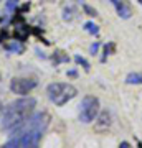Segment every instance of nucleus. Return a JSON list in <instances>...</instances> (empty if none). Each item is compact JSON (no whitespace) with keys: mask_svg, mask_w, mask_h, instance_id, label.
Instances as JSON below:
<instances>
[{"mask_svg":"<svg viewBox=\"0 0 142 148\" xmlns=\"http://www.w3.org/2000/svg\"><path fill=\"white\" fill-rule=\"evenodd\" d=\"M119 147H121V148H129V147H131V145H129V143H127V142H122L121 145H119Z\"/></svg>","mask_w":142,"mask_h":148,"instance_id":"obj_17","label":"nucleus"},{"mask_svg":"<svg viewBox=\"0 0 142 148\" xmlns=\"http://www.w3.org/2000/svg\"><path fill=\"white\" fill-rule=\"evenodd\" d=\"M15 2H18V0H15Z\"/></svg>","mask_w":142,"mask_h":148,"instance_id":"obj_21","label":"nucleus"},{"mask_svg":"<svg viewBox=\"0 0 142 148\" xmlns=\"http://www.w3.org/2000/svg\"><path fill=\"white\" fill-rule=\"evenodd\" d=\"M74 61H76L78 64H81V66L84 68V71H89V69H91L89 63H88V61H86L84 58H81V56H74Z\"/></svg>","mask_w":142,"mask_h":148,"instance_id":"obj_12","label":"nucleus"},{"mask_svg":"<svg viewBox=\"0 0 142 148\" xmlns=\"http://www.w3.org/2000/svg\"><path fill=\"white\" fill-rule=\"evenodd\" d=\"M73 13H74L73 8H71V7H66V8L63 10V20H64V21H71V20L74 18Z\"/></svg>","mask_w":142,"mask_h":148,"instance_id":"obj_11","label":"nucleus"},{"mask_svg":"<svg viewBox=\"0 0 142 148\" xmlns=\"http://www.w3.org/2000/svg\"><path fill=\"white\" fill-rule=\"evenodd\" d=\"M74 2H76V3H81V5L84 3V0H74Z\"/></svg>","mask_w":142,"mask_h":148,"instance_id":"obj_19","label":"nucleus"},{"mask_svg":"<svg viewBox=\"0 0 142 148\" xmlns=\"http://www.w3.org/2000/svg\"><path fill=\"white\" fill-rule=\"evenodd\" d=\"M5 49L7 51H12V53H21L23 51V46L18 45L17 41H12L10 45H5Z\"/></svg>","mask_w":142,"mask_h":148,"instance_id":"obj_10","label":"nucleus"},{"mask_svg":"<svg viewBox=\"0 0 142 148\" xmlns=\"http://www.w3.org/2000/svg\"><path fill=\"white\" fill-rule=\"evenodd\" d=\"M13 33H15V38L18 40V41H23V40H26V36H28V27L25 25V21H23V18H18V21H15V30H13Z\"/></svg>","mask_w":142,"mask_h":148,"instance_id":"obj_7","label":"nucleus"},{"mask_svg":"<svg viewBox=\"0 0 142 148\" xmlns=\"http://www.w3.org/2000/svg\"><path fill=\"white\" fill-rule=\"evenodd\" d=\"M0 21H2V18H0Z\"/></svg>","mask_w":142,"mask_h":148,"instance_id":"obj_22","label":"nucleus"},{"mask_svg":"<svg viewBox=\"0 0 142 148\" xmlns=\"http://www.w3.org/2000/svg\"><path fill=\"white\" fill-rule=\"evenodd\" d=\"M139 3H141V5H142V0H139Z\"/></svg>","mask_w":142,"mask_h":148,"instance_id":"obj_20","label":"nucleus"},{"mask_svg":"<svg viewBox=\"0 0 142 148\" xmlns=\"http://www.w3.org/2000/svg\"><path fill=\"white\" fill-rule=\"evenodd\" d=\"M35 107H37V99L33 97H21V99L10 102L3 109L2 128L7 132H13L17 128H20L33 114Z\"/></svg>","mask_w":142,"mask_h":148,"instance_id":"obj_1","label":"nucleus"},{"mask_svg":"<svg viewBox=\"0 0 142 148\" xmlns=\"http://www.w3.org/2000/svg\"><path fill=\"white\" fill-rule=\"evenodd\" d=\"M99 114V99L94 95H86L79 104V120L83 123H91Z\"/></svg>","mask_w":142,"mask_h":148,"instance_id":"obj_3","label":"nucleus"},{"mask_svg":"<svg viewBox=\"0 0 142 148\" xmlns=\"http://www.w3.org/2000/svg\"><path fill=\"white\" fill-rule=\"evenodd\" d=\"M112 49H114V43H109V45H106V46H104V56H103V59H101L103 63H104L106 58L111 54V51H112Z\"/></svg>","mask_w":142,"mask_h":148,"instance_id":"obj_14","label":"nucleus"},{"mask_svg":"<svg viewBox=\"0 0 142 148\" xmlns=\"http://www.w3.org/2000/svg\"><path fill=\"white\" fill-rule=\"evenodd\" d=\"M98 120H96V130L98 132H104V130H107V128L111 127V114L107 110H103L101 114H98V117H96Z\"/></svg>","mask_w":142,"mask_h":148,"instance_id":"obj_6","label":"nucleus"},{"mask_svg":"<svg viewBox=\"0 0 142 148\" xmlns=\"http://www.w3.org/2000/svg\"><path fill=\"white\" fill-rule=\"evenodd\" d=\"M126 84H142V73H129L126 76Z\"/></svg>","mask_w":142,"mask_h":148,"instance_id":"obj_8","label":"nucleus"},{"mask_svg":"<svg viewBox=\"0 0 142 148\" xmlns=\"http://www.w3.org/2000/svg\"><path fill=\"white\" fill-rule=\"evenodd\" d=\"M3 109H5V107L2 106V101H0V115H2V114H3Z\"/></svg>","mask_w":142,"mask_h":148,"instance_id":"obj_18","label":"nucleus"},{"mask_svg":"<svg viewBox=\"0 0 142 148\" xmlns=\"http://www.w3.org/2000/svg\"><path fill=\"white\" fill-rule=\"evenodd\" d=\"M99 46H101V45L98 41L93 43V45H91V48H89V53L91 54H96V53H98V49H99Z\"/></svg>","mask_w":142,"mask_h":148,"instance_id":"obj_16","label":"nucleus"},{"mask_svg":"<svg viewBox=\"0 0 142 148\" xmlns=\"http://www.w3.org/2000/svg\"><path fill=\"white\" fill-rule=\"evenodd\" d=\"M111 3L114 5L116 13L119 15V18H122V20H129V18H131L132 10H131V7L127 5L124 0H111Z\"/></svg>","mask_w":142,"mask_h":148,"instance_id":"obj_5","label":"nucleus"},{"mask_svg":"<svg viewBox=\"0 0 142 148\" xmlns=\"http://www.w3.org/2000/svg\"><path fill=\"white\" fill-rule=\"evenodd\" d=\"M84 30L89 33V35H98V33H99V27L94 25L93 21H86V23H84Z\"/></svg>","mask_w":142,"mask_h":148,"instance_id":"obj_9","label":"nucleus"},{"mask_svg":"<svg viewBox=\"0 0 142 148\" xmlns=\"http://www.w3.org/2000/svg\"><path fill=\"white\" fill-rule=\"evenodd\" d=\"M46 94H48V99L55 106L61 107L66 102L71 101L73 97H76L78 89L73 84H68V82H53L46 87Z\"/></svg>","mask_w":142,"mask_h":148,"instance_id":"obj_2","label":"nucleus"},{"mask_svg":"<svg viewBox=\"0 0 142 148\" xmlns=\"http://www.w3.org/2000/svg\"><path fill=\"white\" fill-rule=\"evenodd\" d=\"M37 81L32 77H13L10 82V90L13 94L18 95H26L30 90H33L37 87Z\"/></svg>","mask_w":142,"mask_h":148,"instance_id":"obj_4","label":"nucleus"},{"mask_svg":"<svg viewBox=\"0 0 142 148\" xmlns=\"http://www.w3.org/2000/svg\"><path fill=\"white\" fill-rule=\"evenodd\" d=\"M63 61H69L68 56H63V53H56V59L53 58V63L58 64V63H63Z\"/></svg>","mask_w":142,"mask_h":148,"instance_id":"obj_15","label":"nucleus"},{"mask_svg":"<svg viewBox=\"0 0 142 148\" xmlns=\"http://www.w3.org/2000/svg\"><path fill=\"white\" fill-rule=\"evenodd\" d=\"M83 10L86 12L89 16H98V10H96V8H93V7H89L88 3H83Z\"/></svg>","mask_w":142,"mask_h":148,"instance_id":"obj_13","label":"nucleus"}]
</instances>
